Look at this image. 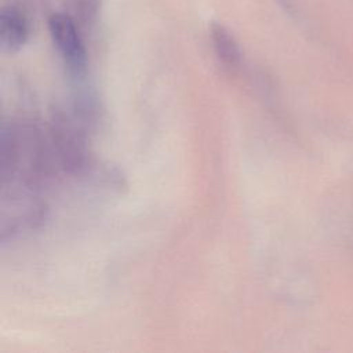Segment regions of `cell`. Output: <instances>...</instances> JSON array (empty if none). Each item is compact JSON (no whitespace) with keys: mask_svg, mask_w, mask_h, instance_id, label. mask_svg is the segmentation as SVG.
<instances>
[{"mask_svg":"<svg viewBox=\"0 0 353 353\" xmlns=\"http://www.w3.org/2000/svg\"><path fill=\"white\" fill-rule=\"evenodd\" d=\"M211 40L218 59L228 68H237L241 62L240 47L233 34L221 23L211 25Z\"/></svg>","mask_w":353,"mask_h":353,"instance_id":"3957f363","label":"cell"},{"mask_svg":"<svg viewBox=\"0 0 353 353\" xmlns=\"http://www.w3.org/2000/svg\"><path fill=\"white\" fill-rule=\"evenodd\" d=\"M28 40V22L15 7H4L0 12V46L4 51L15 52Z\"/></svg>","mask_w":353,"mask_h":353,"instance_id":"7a4b0ae2","label":"cell"},{"mask_svg":"<svg viewBox=\"0 0 353 353\" xmlns=\"http://www.w3.org/2000/svg\"><path fill=\"white\" fill-rule=\"evenodd\" d=\"M48 26L52 41L68 69L76 76L83 74L87 63V54L73 19L66 14L57 12L51 15Z\"/></svg>","mask_w":353,"mask_h":353,"instance_id":"6da1fadb","label":"cell"}]
</instances>
